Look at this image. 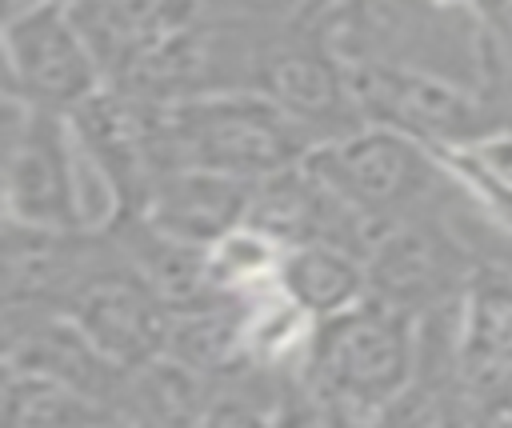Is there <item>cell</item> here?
Returning <instances> with one entry per match:
<instances>
[{
	"instance_id": "18",
	"label": "cell",
	"mask_w": 512,
	"mask_h": 428,
	"mask_svg": "<svg viewBox=\"0 0 512 428\" xmlns=\"http://www.w3.org/2000/svg\"><path fill=\"white\" fill-rule=\"evenodd\" d=\"M284 252L288 248L276 236L244 220L232 232H224L216 244H208V272L220 292H260L276 284Z\"/></svg>"
},
{
	"instance_id": "8",
	"label": "cell",
	"mask_w": 512,
	"mask_h": 428,
	"mask_svg": "<svg viewBox=\"0 0 512 428\" xmlns=\"http://www.w3.org/2000/svg\"><path fill=\"white\" fill-rule=\"evenodd\" d=\"M368 296H380L412 316L456 304L480 260L436 220V212L392 220L364 252Z\"/></svg>"
},
{
	"instance_id": "15",
	"label": "cell",
	"mask_w": 512,
	"mask_h": 428,
	"mask_svg": "<svg viewBox=\"0 0 512 428\" xmlns=\"http://www.w3.org/2000/svg\"><path fill=\"white\" fill-rule=\"evenodd\" d=\"M276 284L312 320H328L368 296V268L360 252L344 244L312 240V244H292L284 252Z\"/></svg>"
},
{
	"instance_id": "21",
	"label": "cell",
	"mask_w": 512,
	"mask_h": 428,
	"mask_svg": "<svg viewBox=\"0 0 512 428\" xmlns=\"http://www.w3.org/2000/svg\"><path fill=\"white\" fill-rule=\"evenodd\" d=\"M460 4H472V0H460Z\"/></svg>"
},
{
	"instance_id": "9",
	"label": "cell",
	"mask_w": 512,
	"mask_h": 428,
	"mask_svg": "<svg viewBox=\"0 0 512 428\" xmlns=\"http://www.w3.org/2000/svg\"><path fill=\"white\" fill-rule=\"evenodd\" d=\"M60 312H68L84 328V336L124 372L168 352L172 308L120 256L116 240H112V256L64 300Z\"/></svg>"
},
{
	"instance_id": "4",
	"label": "cell",
	"mask_w": 512,
	"mask_h": 428,
	"mask_svg": "<svg viewBox=\"0 0 512 428\" xmlns=\"http://www.w3.org/2000/svg\"><path fill=\"white\" fill-rule=\"evenodd\" d=\"M304 164L328 180L344 200L380 220H404L432 212L436 192L456 180L448 160L384 124H360L336 140H320Z\"/></svg>"
},
{
	"instance_id": "5",
	"label": "cell",
	"mask_w": 512,
	"mask_h": 428,
	"mask_svg": "<svg viewBox=\"0 0 512 428\" xmlns=\"http://www.w3.org/2000/svg\"><path fill=\"white\" fill-rule=\"evenodd\" d=\"M348 80L364 124L396 128L436 152L472 148L488 132L512 128V120L484 92L436 72L392 68V64H348Z\"/></svg>"
},
{
	"instance_id": "3",
	"label": "cell",
	"mask_w": 512,
	"mask_h": 428,
	"mask_svg": "<svg viewBox=\"0 0 512 428\" xmlns=\"http://www.w3.org/2000/svg\"><path fill=\"white\" fill-rule=\"evenodd\" d=\"M316 140L260 88L156 104V168H204L240 180L300 164ZM156 176V180H160Z\"/></svg>"
},
{
	"instance_id": "14",
	"label": "cell",
	"mask_w": 512,
	"mask_h": 428,
	"mask_svg": "<svg viewBox=\"0 0 512 428\" xmlns=\"http://www.w3.org/2000/svg\"><path fill=\"white\" fill-rule=\"evenodd\" d=\"M248 200H252V180L204 172V168H176L152 184L136 216H144L152 228L176 240L208 248L224 232L248 220Z\"/></svg>"
},
{
	"instance_id": "1",
	"label": "cell",
	"mask_w": 512,
	"mask_h": 428,
	"mask_svg": "<svg viewBox=\"0 0 512 428\" xmlns=\"http://www.w3.org/2000/svg\"><path fill=\"white\" fill-rule=\"evenodd\" d=\"M420 356V316L364 296L352 308L316 320L308 356L296 372L316 420L368 424L408 392Z\"/></svg>"
},
{
	"instance_id": "11",
	"label": "cell",
	"mask_w": 512,
	"mask_h": 428,
	"mask_svg": "<svg viewBox=\"0 0 512 428\" xmlns=\"http://www.w3.org/2000/svg\"><path fill=\"white\" fill-rule=\"evenodd\" d=\"M460 380L472 420H512V268L480 260L460 296Z\"/></svg>"
},
{
	"instance_id": "10",
	"label": "cell",
	"mask_w": 512,
	"mask_h": 428,
	"mask_svg": "<svg viewBox=\"0 0 512 428\" xmlns=\"http://www.w3.org/2000/svg\"><path fill=\"white\" fill-rule=\"evenodd\" d=\"M260 92H268L316 144L364 124L348 64L316 24H292L272 40L260 72Z\"/></svg>"
},
{
	"instance_id": "17",
	"label": "cell",
	"mask_w": 512,
	"mask_h": 428,
	"mask_svg": "<svg viewBox=\"0 0 512 428\" xmlns=\"http://www.w3.org/2000/svg\"><path fill=\"white\" fill-rule=\"evenodd\" d=\"M0 420L24 428H80V424H120V412L108 400L76 384H64L56 376L4 368Z\"/></svg>"
},
{
	"instance_id": "6",
	"label": "cell",
	"mask_w": 512,
	"mask_h": 428,
	"mask_svg": "<svg viewBox=\"0 0 512 428\" xmlns=\"http://www.w3.org/2000/svg\"><path fill=\"white\" fill-rule=\"evenodd\" d=\"M4 220L80 228L68 112L36 108L16 92H4Z\"/></svg>"
},
{
	"instance_id": "20",
	"label": "cell",
	"mask_w": 512,
	"mask_h": 428,
	"mask_svg": "<svg viewBox=\"0 0 512 428\" xmlns=\"http://www.w3.org/2000/svg\"><path fill=\"white\" fill-rule=\"evenodd\" d=\"M476 172H484L488 180L512 188V128H496L484 140H476L472 148H456Z\"/></svg>"
},
{
	"instance_id": "12",
	"label": "cell",
	"mask_w": 512,
	"mask_h": 428,
	"mask_svg": "<svg viewBox=\"0 0 512 428\" xmlns=\"http://www.w3.org/2000/svg\"><path fill=\"white\" fill-rule=\"evenodd\" d=\"M4 368L16 372H44L64 384H76L120 412L124 368H116L84 328L48 304H8L4 308ZM124 424V420H120Z\"/></svg>"
},
{
	"instance_id": "2",
	"label": "cell",
	"mask_w": 512,
	"mask_h": 428,
	"mask_svg": "<svg viewBox=\"0 0 512 428\" xmlns=\"http://www.w3.org/2000/svg\"><path fill=\"white\" fill-rule=\"evenodd\" d=\"M312 24L348 64L420 68V72H436L456 84H468L492 100V56H488V36L476 4L340 0Z\"/></svg>"
},
{
	"instance_id": "16",
	"label": "cell",
	"mask_w": 512,
	"mask_h": 428,
	"mask_svg": "<svg viewBox=\"0 0 512 428\" xmlns=\"http://www.w3.org/2000/svg\"><path fill=\"white\" fill-rule=\"evenodd\" d=\"M212 380L172 352L132 368L120 388L124 424H204Z\"/></svg>"
},
{
	"instance_id": "7",
	"label": "cell",
	"mask_w": 512,
	"mask_h": 428,
	"mask_svg": "<svg viewBox=\"0 0 512 428\" xmlns=\"http://www.w3.org/2000/svg\"><path fill=\"white\" fill-rule=\"evenodd\" d=\"M4 60V92H16L28 104L52 112H72L80 100L108 84L64 0L12 8L4 20Z\"/></svg>"
},
{
	"instance_id": "19",
	"label": "cell",
	"mask_w": 512,
	"mask_h": 428,
	"mask_svg": "<svg viewBox=\"0 0 512 428\" xmlns=\"http://www.w3.org/2000/svg\"><path fill=\"white\" fill-rule=\"evenodd\" d=\"M448 164H452V172L460 176V184H464V192L496 220V224H504L508 232H512V188H504V184H496V180H488L484 172H476L460 152H440Z\"/></svg>"
},
{
	"instance_id": "13",
	"label": "cell",
	"mask_w": 512,
	"mask_h": 428,
	"mask_svg": "<svg viewBox=\"0 0 512 428\" xmlns=\"http://www.w3.org/2000/svg\"><path fill=\"white\" fill-rule=\"evenodd\" d=\"M108 84H120L152 48L192 24L204 0H64Z\"/></svg>"
}]
</instances>
